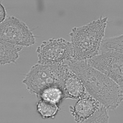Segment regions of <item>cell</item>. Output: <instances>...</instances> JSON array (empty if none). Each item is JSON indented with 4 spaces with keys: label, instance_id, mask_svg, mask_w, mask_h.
<instances>
[{
    "label": "cell",
    "instance_id": "cell-2",
    "mask_svg": "<svg viewBox=\"0 0 123 123\" xmlns=\"http://www.w3.org/2000/svg\"><path fill=\"white\" fill-rule=\"evenodd\" d=\"M107 19L101 16L85 25L72 28L69 34L73 48L72 60L87 61L99 53Z\"/></svg>",
    "mask_w": 123,
    "mask_h": 123
},
{
    "label": "cell",
    "instance_id": "cell-13",
    "mask_svg": "<svg viewBox=\"0 0 123 123\" xmlns=\"http://www.w3.org/2000/svg\"><path fill=\"white\" fill-rule=\"evenodd\" d=\"M108 109L101 103L93 114L85 123H108Z\"/></svg>",
    "mask_w": 123,
    "mask_h": 123
},
{
    "label": "cell",
    "instance_id": "cell-4",
    "mask_svg": "<svg viewBox=\"0 0 123 123\" xmlns=\"http://www.w3.org/2000/svg\"><path fill=\"white\" fill-rule=\"evenodd\" d=\"M36 52L37 62L41 64L63 63L73 57L71 42L63 38H52L43 41Z\"/></svg>",
    "mask_w": 123,
    "mask_h": 123
},
{
    "label": "cell",
    "instance_id": "cell-7",
    "mask_svg": "<svg viewBox=\"0 0 123 123\" xmlns=\"http://www.w3.org/2000/svg\"><path fill=\"white\" fill-rule=\"evenodd\" d=\"M100 103L96 98L88 94L78 99L74 105L70 106V111L77 123H85L95 112Z\"/></svg>",
    "mask_w": 123,
    "mask_h": 123
},
{
    "label": "cell",
    "instance_id": "cell-8",
    "mask_svg": "<svg viewBox=\"0 0 123 123\" xmlns=\"http://www.w3.org/2000/svg\"><path fill=\"white\" fill-rule=\"evenodd\" d=\"M62 90L64 99H78L88 94L80 78L68 66L63 81Z\"/></svg>",
    "mask_w": 123,
    "mask_h": 123
},
{
    "label": "cell",
    "instance_id": "cell-10",
    "mask_svg": "<svg viewBox=\"0 0 123 123\" xmlns=\"http://www.w3.org/2000/svg\"><path fill=\"white\" fill-rule=\"evenodd\" d=\"M39 98L59 105L64 99V95L62 87L52 86L44 89L41 92Z\"/></svg>",
    "mask_w": 123,
    "mask_h": 123
},
{
    "label": "cell",
    "instance_id": "cell-3",
    "mask_svg": "<svg viewBox=\"0 0 123 123\" xmlns=\"http://www.w3.org/2000/svg\"><path fill=\"white\" fill-rule=\"evenodd\" d=\"M68 67L66 63L41 64L33 65L23 80L26 89L39 98L41 92L46 88L52 86L62 87L65 72Z\"/></svg>",
    "mask_w": 123,
    "mask_h": 123
},
{
    "label": "cell",
    "instance_id": "cell-14",
    "mask_svg": "<svg viewBox=\"0 0 123 123\" xmlns=\"http://www.w3.org/2000/svg\"><path fill=\"white\" fill-rule=\"evenodd\" d=\"M6 11L2 4L0 2V22H2L6 18Z\"/></svg>",
    "mask_w": 123,
    "mask_h": 123
},
{
    "label": "cell",
    "instance_id": "cell-12",
    "mask_svg": "<svg viewBox=\"0 0 123 123\" xmlns=\"http://www.w3.org/2000/svg\"><path fill=\"white\" fill-rule=\"evenodd\" d=\"M37 112L43 119L53 118L57 113L58 104L40 99L37 104Z\"/></svg>",
    "mask_w": 123,
    "mask_h": 123
},
{
    "label": "cell",
    "instance_id": "cell-5",
    "mask_svg": "<svg viewBox=\"0 0 123 123\" xmlns=\"http://www.w3.org/2000/svg\"><path fill=\"white\" fill-rule=\"evenodd\" d=\"M0 41L22 47L36 43V38L27 25L13 16L7 17L0 24Z\"/></svg>",
    "mask_w": 123,
    "mask_h": 123
},
{
    "label": "cell",
    "instance_id": "cell-11",
    "mask_svg": "<svg viewBox=\"0 0 123 123\" xmlns=\"http://www.w3.org/2000/svg\"><path fill=\"white\" fill-rule=\"evenodd\" d=\"M114 51L123 53V36L103 38L99 48V52Z\"/></svg>",
    "mask_w": 123,
    "mask_h": 123
},
{
    "label": "cell",
    "instance_id": "cell-1",
    "mask_svg": "<svg viewBox=\"0 0 123 123\" xmlns=\"http://www.w3.org/2000/svg\"><path fill=\"white\" fill-rule=\"evenodd\" d=\"M65 63L80 78L88 94L108 110H115L123 102V87L91 66L86 61H76L71 59Z\"/></svg>",
    "mask_w": 123,
    "mask_h": 123
},
{
    "label": "cell",
    "instance_id": "cell-9",
    "mask_svg": "<svg viewBox=\"0 0 123 123\" xmlns=\"http://www.w3.org/2000/svg\"><path fill=\"white\" fill-rule=\"evenodd\" d=\"M23 47L0 41V64L1 65L15 62Z\"/></svg>",
    "mask_w": 123,
    "mask_h": 123
},
{
    "label": "cell",
    "instance_id": "cell-6",
    "mask_svg": "<svg viewBox=\"0 0 123 123\" xmlns=\"http://www.w3.org/2000/svg\"><path fill=\"white\" fill-rule=\"evenodd\" d=\"M86 62L123 87V53L114 51L101 52Z\"/></svg>",
    "mask_w": 123,
    "mask_h": 123
}]
</instances>
